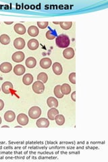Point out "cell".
Masks as SVG:
<instances>
[{
	"instance_id": "cell-1",
	"label": "cell",
	"mask_w": 108,
	"mask_h": 162,
	"mask_svg": "<svg viewBox=\"0 0 108 162\" xmlns=\"http://www.w3.org/2000/svg\"><path fill=\"white\" fill-rule=\"evenodd\" d=\"M56 43L60 48H68L70 45V39L68 35L62 34L56 38Z\"/></svg>"
},
{
	"instance_id": "cell-2",
	"label": "cell",
	"mask_w": 108,
	"mask_h": 162,
	"mask_svg": "<svg viewBox=\"0 0 108 162\" xmlns=\"http://www.w3.org/2000/svg\"><path fill=\"white\" fill-rule=\"evenodd\" d=\"M41 115V110L38 106H33L29 111V116L33 120L38 119Z\"/></svg>"
},
{
	"instance_id": "cell-3",
	"label": "cell",
	"mask_w": 108,
	"mask_h": 162,
	"mask_svg": "<svg viewBox=\"0 0 108 162\" xmlns=\"http://www.w3.org/2000/svg\"><path fill=\"white\" fill-rule=\"evenodd\" d=\"M33 90L35 93L37 94H41L44 92L45 91V86L44 83L41 81L37 80L33 84Z\"/></svg>"
},
{
	"instance_id": "cell-4",
	"label": "cell",
	"mask_w": 108,
	"mask_h": 162,
	"mask_svg": "<svg viewBox=\"0 0 108 162\" xmlns=\"http://www.w3.org/2000/svg\"><path fill=\"white\" fill-rule=\"evenodd\" d=\"M29 119L26 114H20L17 116V122L20 125L22 126H26L29 123Z\"/></svg>"
},
{
	"instance_id": "cell-5",
	"label": "cell",
	"mask_w": 108,
	"mask_h": 162,
	"mask_svg": "<svg viewBox=\"0 0 108 162\" xmlns=\"http://www.w3.org/2000/svg\"><path fill=\"white\" fill-rule=\"evenodd\" d=\"M24 58L25 56L24 53L22 52V51H16L12 55V59L14 62L20 63L24 60Z\"/></svg>"
},
{
	"instance_id": "cell-6",
	"label": "cell",
	"mask_w": 108,
	"mask_h": 162,
	"mask_svg": "<svg viewBox=\"0 0 108 162\" xmlns=\"http://www.w3.org/2000/svg\"><path fill=\"white\" fill-rule=\"evenodd\" d=\"M25 45H26V43H25L24 39L23 38H21V37L16 38L14 41V46L17 49H24Z\"/></svg>"
},
{
	"instance_id": "cell-7",
	"label": "cell",
	"mask_w": 108,
	"mask_h": 162,
	"mask_svg": "<svg viewBox=\"0 0 108 162\" xmlns=\"http://www.w3.org/2000/svg\"><path fill=\"white\" fill-rule=\"evenodd\" d=\"M75 55L74 50L72 47H68V48L65 49L64 51H63V56L67 60H70V59L73 58Z\"/></svg>"
},
{
	"instance_id": "cell-8",
	"label": "cell",
	"mask_w": 108,
	"mask_h": 162,
	"mask_svg": "<svg viewBox=\"0 0 108 162\" xmlns=\"http://www.w3.org/2000/svg\"><path fill=\"white\" fill-rule=\"evenodd\" d=\"M13 84L12 82L6 81L4 83H3L1 86V90L5 94H10L11 93V91L13 89Z\"/></svg>"
},
{
	"instance_id": "cell-9",
	"label": "cell",
	"mask_w": 108,
	"mask_h": 162,
	"mask_svg": "<svg viewBox=\"0 0 108 162\" xmlns=\"http://www.w3.org/2000/svg\"><path fill=\"white\" fill-rule=\"evenodd\" d=\"M36 125L38 128H48L50 126V122L47 118H39L36 122Z\"/></svg>"
},
{
	"instance_id": "cell-10",
	"label": "cell",
	"mask_w": 108,
	"mask_h": 162,
	"mask_svg": "<svg viewBox=\"0 0 108 162\" xmlns=\"http://www.w3.org/2000/svg\"><path fill=\"white\" fill-rule=\"evenodd\" d=\"M14 29L15 32L18 33V35H24L26 32V27L20 23L16 24V25H14Z\"/></svg>"
},
{
	"instance_id": "cell-11",
	"label": "cell",
	"mask_w": 108,
	"mask_h": 162,
	"mask_svg": "<svg viewBox=\"0 0 108 162\" xmlns=\"http://www.w3.org/2000/svg\"><path fill=\"white\" fill-rule=\"evenodd\" d=\"M40 66L43 69H48L50 68L52 65V60L49 58H44L40 61Z\"/></svg>"
},
{
	"instance_id": "cell-12",
	"label": "cell",
	"mask_w": 108,
	"mask_h": 162,
	"mask_svg": "<svg viewBox=\"0 0 108 162\" xmlns=\"http://www.w3.org/2000/svg\"><path fill=\"white\" fill-rule=\"evenodd\" d=\"M12 70V66L10 62H3L0 65V71L3 73H8Z\"/></svg>"
},
{
	"instance_id": "cell-13",
	"label": "cell",
	"mask_w": 108,
	"mask_h": 162,
	"mask_svg": "<svg viewBox=\"0 0 108 162\" xmlns=\"http://www.w3.org/2000/svg\"><path fill=\"white\" fill-rule=\"evenodd\" d=\"M25 71L26 70H25L24 66L22 64H18L14 68V72L17 76H22L24 74Z\"/></svg>"
},
{
	"instance_id": "cell-14",
	"label": "cell",
	"mask_w": 108,
	"mask_h": 162,
	"mask_svg": "<svg viewBox=\"0 0 108 162\" xmlns=\"http://www.w3.org/2000/svg\"><path fill=\"white\" fill-rule=\"evenodd\" d=\"M4 119L7 122H12L16 119V114L13 111L9 110L4 114Z\"/></svg>"
},
{
	"instance_id": "cell-15",
	"label": "cell",
	"mask_w": 108,
	"mask_h": 162,
	"mask_svg": "<svg viewBox=\"0 0 108 162\" xmlns=\"http://www.w3.org/2000/svg\"><path fill=\"white\" fill-rule=\"evenodd\" d=\"M52 69L54 71V74L56 75H60L62 74L63 72V68L62 65H61L59 62H55L54 64L52 65Z\"/></svg>"
},
{
	"instance_id": "cell-16",
	"label": "cell",
	"mask_w": 108,
	"mask_h": 162,
	"mask_svg": "<svg viewBox=\"0 0 108 162\" xmlns=\"http://www.w3.org/2000/svg\"><path fill=\"white\" fill-rule=\"evenodd\" d=\"M39 43L38 42V41L35 39H32L31 40L29 41L28 43H27V45H28L29 49H30L31 50H36L37 49H38Z\"/></svg>"
},
{
	"instance_id": "cell-17",
	"label": "cell",
	"mask_w": 108,
	"mask_h": 162,
	"mask_svg": "<svg viewBox=\"0 0 108 162\" xmlns=\"http://www.w3.org/2000/svg\"><path fill=\"white\" fill-rule=\"evenodd\" d=\"M58 114H59L58 110L55 108H52L48 112V119H50L51 120H54L55 118H56V116L58 115Z\"/></svg>"
},
{
	"instance_id": "cell-18",
	"label": "cell",
	"mask_w": 108,
	"mask_h": 162,
	"mask_svg": "<svg viewBox=\"0 0 108 162\" xmlns=\"http://www.w3.org/2000/svg\"><path fill=\"white\" fill-rule=\"evenodd\" d=\"M47 104L50 108H56L58 106V101L54 97H50L47 100Z\"/></svg>"
},
{
	"instance_id": "cell-19",
	"label": "cell",
	"mask_w": 108,
	"mask_h": 162,
	"mask_svg": "<svg viewBox=\"0 0 108 162\" xmlns=\"http://www.w3.org/2000/svg\"><path fill=\"white\" fill-rule=\"evenodd\" d=\"M39 31L38 27H37L36 26H31L28 29V34L30 35L31 37H35L39 35Z\"/></svg>"
},
{
	"instance_id": "cell-20",
	"label": "cell",
	"mask_w": 108,
	"mask_h": 162,
	"mask_svg": "<svg viewBox=\"0 0 108 162\" xmlns=\"http://www.w3.org/2000/svg\"><path fill=\"white\" fill-rule=\"evenodd\" d=\"M25 64H26V66H27V68H33L36 66L37 60H35V58H33V57H29V58H28L26 60Z\"/></svg>"
},
{
	"instance_id": "cell-21",
	"label": "cell",
	"mask_w": 108,
	"mask_h": 162,
	"mask_svg": "<svg viewBox=\"0 0 108 162\" xmlns=\"http://www.w3.org/2000/svg\"><path fill=\"white\" fill-rule=\"evenodd\" d=\"M33 76L31 74H26L22 78V82L25 85H30L33 83Z\"/></svg>"
},
{
	"instance_id": "cell-22",
	"label": "cell",
	"mask_w": 108,
	"mask_h": 162,
	"mask_svg": "<svg viewBox=\"0 0 108 162\" xmlns=\"http://www.w3.org/2000/svg\"><path fill=\"white\" fill-rule=\"evenodd\" d=\"M60 90L62 93L64 95H69L71 92V87L68 84H63L62 86H60Z\"/></svg>"
},
{
	"instance_id": "cell-23",
	"label": "cell",
	"mask_w": 108,
	"mask_h": 162,
	"mask_svg": "<svg viewBox=\"0 0 108 162\" xmlns=\"http://www.w3.org/2000/svg\"><path fill=\"white\" fill-rule=\"evenodd\" d=\"M10 38L7 35L3 34L0 36V43L2 45H7L10 43Z\"/></svg>"
},
{
	"instance_id": "cell-24",
	"label": "cell",
	"mask_w": 108,
	"mask_h": 162,
	"mask_svg": "<svg viewBox=\"0 0 108 162\" xmlns=\"http://www.w3.org/2000/svg\"><path fill=\"white\" fill-rule=\"evenodd\" d=\"M37 80L43 82V83H46L48 80V76L46 73L45 72H41L39 73L37 76Z\"/></svg>"
},
{
	"instance_id": "cell-25",
	"label": "cell",
	"mask_w": 108,
	"mask_h": 162,
	"mask_svg": "<svg viewBox=\"0 0 108 162\" xmlns=\"http://www.w3.org/2000/svg\"><path fill=\"white\" fill-rule=\"evenodd\" d=\"M55 120H56V124H58V126H62L63 124H64L65 123L64 116L63 115H61V114L57 115L56 117L55 118Z\"/></svg>"
},
{
	"instance_id": "cell-26",
	"label": "cell",
	"mask_w": 108,
	"mask_h": 162,
	"mask_svg": "<svg viewBox=\"0 0 108 162\" xmlns=\"http://www.w3.org/2000/svg\"><path fill=\"white\" fill-rule=\"evenodd\" d=\"M59 24H60L61 28L64 30H68V29H71L72 26V22H60Z\"/></svg>"
},
{
	"instance_id": "cell-27",
	"label": "cell",
	"mask_w": 108,
	"mask_h": 162,
	"mask_svg": "<svg viewBox=\"0 0 108 162\" xmlns=\"http://www.w3.org/2000/svg\"><path fill=\"white\" fill-rule=\"evenodd\" d=\"M60 86H61L60 85L56 86H55L54 90V93L55 96H56V97L59 98V99H62V97H64V95L62 93V92H61Z\"/></svg>"
},
{
	"instance_id": "cell-28",
	"label": "cell",
	"mask_w": 108,
	"mask_h": 162,
	"mask_svg": "<svg viewBox=\"0 0 108 162\" xmlns=\"http://www.w3.org/2000/svg\"><path fill=\"white\" fill-rule=\"evenodd\" d=\"M46 37L47 39H49V40H53L55 38H56V33L53 32L52 31H48V32L46 33Z\"/></svg>"
},
{
	"instance_id": "cell-29",
	"label": "cell",
	"mask_w": 108,
	"mask_h": 162,
	"mask_svg": "<svg viewBox=\"0 0 108 162\" xmlns=\"http://www.w3.org/2000/svg\"><path fill=\"white\" fill-rule=\"evenodd\" d=\"M37 25L40 29H45L48 27L49 22H37Z\"/></svg>"
},
{
	"instance_id": "cell-30",
	"label": "cell",
	"mask_w": 108,
	"mask_h": 162,
	"mask_svg": "<svg viewBox=\"0 0 108 162\" xmlns=\"http://www.w3.org/2000/svg\"><path fill=\"white\" fill-rule=\"evenodd\" d=\"M69 80L70 81L71 83L74 84H76V73L75 72L70 73L69 75Z\"/></svg>"
},
{
	"instance_id": "cell-31",
	"label": "cell",
	"mask_w": 108,
	"mask_h": 162,
	"mask_svg": "<svg viewBox=\"0 0 108 162\" xmlns=\"http://www.w3.org/2000/svg\"><path fill=\"white\" fill-rule=\"evenodd\" d=\"M4 108V102L3 101V100L0 99V111H1Z\"/></svg>"
},
{
	"instance_id": "cell-32",
	"label": "cell",
	"mask_w": 108,
	"mask_h": 162,
	"mask_svg": "<svg viewBox=\"0 0 108 162\" xmlns=\"http://www.w3.org/2000/svg\"><path fill=\"white\" fill-rule=\"evenodd\" d=\"M71 99H72V101H74V102L76 101V91H74L72 93Z\"/></svg>"
},
{
	"instance_id": "cell-33",
	"label": "cell",
	"mask_w": 108,
	"mask_h": 162,
	"mask_svg": "<svg viewBox=\"0 0 108 162\" xmlns=\"http://www.w3.org/2000/svg\"><path fill=\"white\" fill-rule=\"evenodd\" d=\"M5 25H12L13 23V22H4Z\"/></svg>"
},
{
	"instance_id": "cell-34",
	"label": "cell",
	"mask_w": 108,
	"mask_h": 162,
	"mask_svg": "<svg viewBox=\"0 0 108 162\" xmlns=\"http://www.w3.org/2000/svg\"><path fill=\"white\" fill-rule=\"evenodd\" d=\"M1 122H2V120H1V118L0 117V124H1Z\"/></svg>"
},
{
	"instance_id": "cell-35",
	"label": "cell",
	"mask_w": 108,
	"mask_h": 162,
	"mask_svg": "<svg viewBox=\"0 0 108 162\" xmlns=\"http://www.w3.org/2000/svg\"><path fill=\"white\" fill-rule=\"evenodd\" d=\"M3 128H5V127H6V128H8V126H2Z\"/></svg>"
},
{
	"instance_id": "cell-36",
	"label": "cell",
	"mask_w": 108,
	"mask_h": 162,
	"mask_svg": "<svg viewBox=\"0 0 108 162\" xmlns=\"http://www.w3.org/2000/svg\"><path fill=\"white\" fill-rule=\"evenodd\" d=\"M0 91H1V88H0Z\"/></svg>"
}]
</instances>
